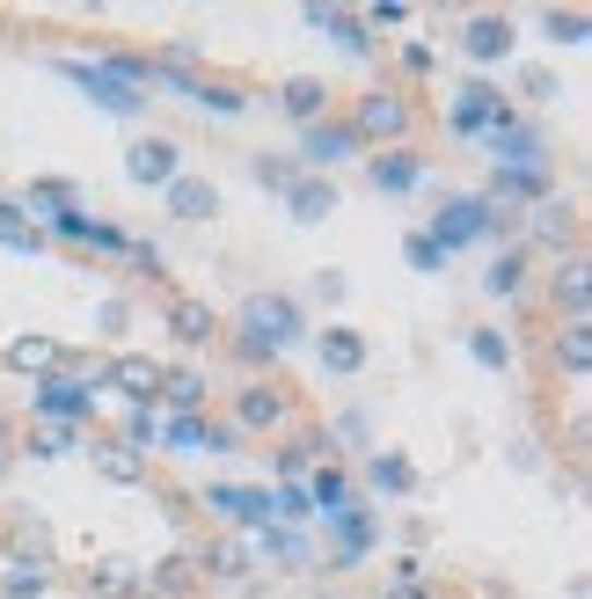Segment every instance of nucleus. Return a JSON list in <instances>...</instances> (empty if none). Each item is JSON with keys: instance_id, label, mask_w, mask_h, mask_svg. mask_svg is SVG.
<instances>
[{"instance_id": "1", "label": "nucleus", "mask_w": 592, "mask_h": 599, "mask_svg": "<svg viewBox=\"0 0 592 599\" xmlns=\"http://www.w3.org/2000/svg\"><path fill=\"white\" fill-rule=\"evenodd\" d=\"M242 322H249V351H264V359H271L278 344L300 336V308L286 300V292H256V300L242 308Z\"/></svg>"}, {"instance_id": "2", "label": "nucleus", "mask_w": 592, "mask_h": 599, "mask_svg": "<svg viewBox=\"0 0 592 599\" xmlns=\"http://www.w3.org/2000/svg\"><path fill=\"white\" fill-rule=\"evenodd\" d=\"M67 81H81V88H88V96L102 103V110H118V118H132V110H140V88H132V81H124L118 67H88V59H67Z\"/></svg>"}, {"instance_id": "3", "label": "nucleus", "mask_w": 592, "mask_h": 599, "mask_svg": "<svg viewBox=\"0 0 592 599\" xmlns=\"http://www.w3.org/2000/svg\"><path fill=\"white\" fill-rule=\"evenodd\" d=\"M542 154H548V146H542L534 124H512V118L491 124V161L497 168H542Z\"/></svg>"}, {"instance_id": "4", "label": "nucleus", "mask_w": 592, "mask_h": 599, "mask_svg": "<svg viewBox=\"0 0 592 599\" xmlns=\"http://www.w3.org/2000/svg\"><path fill=\"white\" fill-rule=\"evenodd\" d=\"M205 504L220 512V519H234V527H271L278 519V504H271V490H205Z\"/></svg>"}, {"instance_id": "5", "label": "nucleus", "mask_w": 592, "mask_h": 599, "mask_svg": "<svg viewBox=\"0 0 592 599\" xmlns=\"http://www.w3.org/2000/svg\"><path fill=\"white\" fill-rule=\"evenodd\" d=\"M359 154V132L351 124H307V140H300V161L307 168H337Z\"/></svg>"}, {"instance_id": "6", "label": "nucleus", "mask_w": 592, "mask_h": 599, "mask_svg": "<svg viewBox=\"0 0 592 599\" xmlns=\"http://www.w3.org/2000/svg\"><path fill=\"white\" fill-rule=\"evenodd\" d=\"M176 168H183V161H176L169 140H140L132 154H124V176H132V183H154V191H169Z\"/></svg>"}, {"instance_id": "7", "label": "nucleus", "mask_w": 592, "mask_h": 599, "mask_svg": "<svg viewBox=\"0 0 592 599\" xmlns=\"http://www.w3.org/2000/svg\"><path fill=\"white\" fill-rule=\"evenodd\" d=\"M351 132H359V140H373V132H380V140H402V132H410V110L395 96H366L359 118H351Z\"/></svg>"}, {"instance_id": "8", "label": "nucleus", "mask_w": 592, "mask_h": 599, "mask_svg": "<svg viewBox=\"0 0 592 599\" xmlns=\"http://www.w3.org/2000/svg\"><path fill=\"white\" fill-rule=\"evenodd\" d=\"M169 446H176V454H227V446H234V432L205 424V417H176V424H169Z\"/></svg>"}, {"instance_id": "9", "label": "nucleus", "mask_w": 592, "mask_h": 599, "mask_svg": "<svg viewBox=\"0 0 592 599\" xmlns=\"http://www.w3.org/2000/svg\"><path fill=\"white\" fill-rule=\"evenodd\" d=\"M454 124H461V132H491V124H505V103L475 81V88H461V103H454Z\"/></svg>"}, {"instance_id": "10", "label": "nucleus", "mask_w": 592, "mask_h": 599, "mask_svg": "<svg viewBox=\"0 0 592 599\" xmlns=\"http://www.w3.org/2000/svg\"><path fill=\"white\" fill-rule=\"evenodd\" d=\"M169 213L176 219H213V213H220V191H213V183H197V176H176V183H169Z\"/></svg>"}, {"instance_id": "11", "label": "nucleus", "mask_w": 592, "mask_h": 599, "mask_svg": "<svg viewBox=\"0 0 592 599\" xmlns=\"http://www.w3.org/2000/svg\"><path fill=\"white\" fill-rule=\"evenodd\" d=\"M96 476L102 482H147V454L124 446V439H110V446H96Z\"/></svg>"}, {"instance_id": "12", "label": "nucleus", "mask_w": 592, "mask_h": 599, "mask_svg": "<svg viewBox=\"0 0 592 599\" xmlns=\"http://www.w3.org/2000/svg\"><path fill=\"white\" fill-rule=\"evenodd\" d=\"M366 541H373V519L359 504H345V512H337V571H351V563L366 555Z\"/></svg>"}, {"instance_id": "13", "label": "nucleus", "mask_w": 592, "mask_h": 599, "mask_svg": "<svg viewBox=\"0 0 592 599\" xmlns=\"http://www.w3.org/2000/svg\"><path fill=\"white\" fill-rule=\"evenodd\" d=\"M461 45H469V59H505V51H512V23H505V15H475Z\"/></svg>"}, {"instance_id": "14", "label": "nucleus", "mask_w": 592, "mask_h": 599, "mask_svg": "<svg viewBox=\"0 0 592 599\" xmlns=\"http://www.w3.org/2000/svg\"><path fill=\"white\" fill-rule=\"evenodd\" d=\"M110 381H118L132 403H154V395H161V366H154V359H118V366H110Z\"/></svg>"}, {"instance_id": "15", "label": "nucleus", "mask_w": 592, "mask_h": 599, "mask_svg": "<svg viewBox=\"0 0 592 599\" xmlns=\"http://www.w3.org/2000/svg\"><path fill=\"white\" fill-rule=\"evenodd\" d=\"M286 118H300V124H322V110H329V88H322V81H307V73H300V81H286Z\"/></svg>"}, {"instance_id": "16", "label": "nucleus", "mask_w": 592, "mask_h": 599, "mask_svg": "<svg viewBox=\"0 0 592 599\" xmlns=\"http://www.w3.org/2000/svg\"><path fill=\"white\" fill-rule=\"evenodd\" d=\"M322 366H329V373H359V366H366V344L351 330H322Z\"/></svg>"}, {"instance_id": "17", "label": "nucleus", "mask_w": 592, "mask_h": 599, "mask_svg": "<svg viewBox=\"0 0 592 599\" xmlns=\"http://www.w3.org/2000/svg\"><path fill=\"white\" fill-rule=\"evenodd\" d=\"M542 191H548L542 168H497L491 176V205H505V197H542Z\"/></svg>"}, {"instance_id": "18", "label": "nucleus", "mask_w": 592, "mask_h": 599, "mask_svg": "<svg viewBox=\"0 0 592 599\" xmlns=\"http://www.w3.org/2000/svg\"><path fill=\"white\" fill-rule=\"evenodd\" d=\"M37 409H51V417H88V387H74V381H45V387H37Z\"/></svg>"}, {"instance_id": "19", "label": "nucleus", "mask_w": 592, "mask_h": 599, "mask_svg": "<svg viewBox=\"0 0 592 599\" xmlns=\"http://www.w3.org/2000/svg\"><path fill=\"white\" fill-rule=\"evenodd\" d=\"M286 197H293V219H307V227L337 213V191H329V183H293Z\"/></svg>"}, {"instance_id": "20", "label": "nucleus", "mask_w": 592, "mask_h": 599, "mask_svg": "<svg viewBox=\"0 0 592 599\" xmlns=\"http://www.w3.org/2000/svg\"><path fill=\"white\" fill-rule=\"evenodd\" d=\"M8 366L45 373V366H59V344H51V336H15V344H8Z\"/></svg>"}, {"instance_id": "21", "label": "nucleus", "mask_w": 592, "mask_h": 599, "mask_svg": "<svg viewBox=\"0 0 592 599\" xmlns=\"http://www.w3.org/2000/svg\"><path fill=\"white\" fill-rule=\"evenodd\" d=\"M585 292H592V278H585V264L570 256V264L556 271V300H564V308H570V322H585Z\"/></svg>"}, {"instance_id": "22", "label": "nucleus", "mask_w": 592, "mask_h": 599, "mask_svg": "<svg viewBox=\"0 0 592 599\" xmlns=\"http://www.w3.org/2000/svg\"><path fill=\"white\" fill-rule=\"evenodd\" d=\"M410 183H418V161L410 154H380L373 161V191H410Z\"/></svg>"}, {"instance_id": "23", "label": "nucleus", "mask_w": 592, "mask_h": 599, "mask_svg": "<svg viewBox=\"0 0 592 599\" xmlns=\"http://www.w3.org/2000/svg\"><path fill=\"white\" fill-rule=\"evenodd\" d=\"M169 330L183 336V344H205V336H213V314L197 308V300H176V308H169Z\"/></svg>"}, {"instance_id": "24", "label": "nucleus", "mask_w": 592, "mask_h": 599, "mask_svg": "<svg viewBox=\"0 0 592 599\" xmlns=\"http://www.w3.org/2000/svg\"><path fill=\"white\" fill-rule=\"evenodd\" d=\"M278 417H286V403H278L271 387H249V395H242V424H256V432H271Z\"/></svg>"}, {"instance_id": "25", "label": "nucleus", "mask_w": 592, "mask_h": 599, "mask_svg": "<svg viewBox=\"0 0 592 599\" xmlns=\"http://www.w3.org/2000/svg\"><path fill=\"white\" fill-rule=\"evenodd\" d=\"M88 585H96V592H102V599H124V592H140V577L124 571L118 555H110V563H96V571H88Z\"/></svg>"}, {"instance_id": "26", "label": "nucleus", "mask_w": 592, "mask_h": 599, "mask_svg": "<svg viewBox=\"0 0 592 599\" xmlns=\"http://www.w3.org/2000/svg\"><path fill=\"white\" fill-rule=\"evenodd\" d=\"M191 103H197V110H220V118H234V110H242V88H227V81H197Z\"/></svg>"}, {"instance_id": "27", "label": "nucleus", "mask_w": 592, "mask_h": 599, "mask_svg": "<svg viewBox=\"0 0 592 599\" xmlns=\"http://www.w3.org/2000/svg\"><path fill=\"white\" fill-rule=\"evenodd\" d=\"M542 29H548V37H556V45H585V15H578V8H548V15H542Z\"/></svg>"}, {"instance_id": "28", "label": "nucleus", "mask_w": 592, "mask_h": 599, "mask_svg": "<svg viewBox=\"0 0 592 599\" xmlns=\"http://www.w3.org/2000/svg\"><path fill=\"white\" fill-rule=\"evenodd\" d=\"M161 387H169V403L183 409V417H197V403H205V381H197V373H161Z\"/></svg>"}, {"instance_id": "29", "label": "nucleus", "mask_w": 592, "mask_h": 599, "mask_svg": "<svg viewBox=\"0 0 592 599\" xmlns=\"http://www.w3.org/2000/svg\"><path fill=\"white\" fill-rule=\"evenodd\" d=\"M147 592H169V599H183V592H191V563H183V555H169V563H161V571L147 577Z\"/></svg>"}, {"instance_id": "30", "label": "nucleus", "mask_w": 592, "mask_h": 599, "mask_svg": "<svg viewBox=\"0 0 592 599\" xmlns=\"http://www.w3.org/2000/svg\"><path fill=\"white\" fill-rule=\"evenodd\" d=\"M519 278H527V256H497V264L483 271V286H491L497 300H505V292H519Z\"/></svg>"}, {"instance_id": "31", "label": "nucleus", "mask_w": 592, "mask_h": 599, "mask_svg": "<svg viewBox=\"0 0 592 599\" xmlns=\"http://www.w3.org/2000/svg\"><path fill=\"white\" fill-rule=\"evenodd\" d=\"M29 205H37V213H74V183H29Z\"/></svg>"}, {"instance_id": "32", "label": "nucleus", "mask_w": 592, "mask_h": 599, "mask_svg": "<svg viewBox=\"0 0 592 599\" xmlns=\"http://www.w3.org/2000/svg\"><path fill=\"white\" fill-rule=\"evenodd\" d=\"M556 351H564V366H570V373H585V366H592V336H585V322H570Z\"/></svg>"}, {"instance_id": "33", "label": "nucleus", "mask_w": 592, "mask_h": 599, "mask_svg": "<svg viewBox=\"0 0 592 599\" xmlns=\"http://www.w3.org/2000/svg\"><path fill=\"white\" fill-rule=\"evenodd\" d=\"M0 241H8V249H37V227H29L15 205H0Z\"/></svg>"}, {"instance_id": "34", "label": "nucleus", "mask_w": 592, "mask_h": 599, "mask_svg": "<svg viewBox=\"0 0 592 599\" xmlns=\"http://www.w3.org/2000/svg\"><path fill=\"white\" fill-rule=\"evenodd\" d=\"M402 256H410L418 271H446V249L432 235H410V241H402Z\"/></svg>"}, {"instance_id": "35", "label": "nucleus", "mask_w": 592, "mask_h": 599, "mask_svg": "<svg viewBox=\"0 0 592 599\" xmlns=\"http://www.w3.org/2000/svg\"><path fill=\"white\" fill-rule=\"evenodd\" d=\"M256 183H264V191H293L300 176H293V161H271V154H256Z\"/></svg>"}, {"instance_id": "36", "label": "nucleus", "mask_w": 592, "mask_h": 599, "mask_svg": "<svg viewBox=\"0 0 592 599\" xmlns=\"http://www.w3.org/2000/svg\"><path fill=\"white\" fill-rule=\"evenodd\" d=\"M534 227H542V241H570V235H578L570 205H542V219H534Z\"/></svg>"}, {"instance_id": "37", "label": "nucleus", "mask_w": 592, "mask_h": 599, "mask_svg": "<svg viewBox=\"0 0 592 599\" xmlns=\"http://www.w3.org/2000/svg\"><path fill=\"white\" fill-rule=\"evenodd\" d=\"M249 571V541H220L213 549V577H242Z\"/></svg>"}, {"instance_id": "38", "label": "nucleus", "mask_w": 592, "mask_h": 599, "mask_svg": "<svg viewBox=\"0 0 592 599\" xmlns=\"http://www.w3.org/2000/svg\"><path fill=\"white\" fill-rule=\"evenodd\" d=\"M264 549H271L278 563H307V541H300V534H278V527H264Z\"/></svg>"}, {"instance_id": "39", "label": "nucleus", "mask_w": 592, "mask_h": 599, "mask_svg": "<svg viewBox=\"0 0 592 599\" xmlns=\"http://www.w3.org/2000/svg\"><path fill=\"white\" fill-rule=\"evenodd\" d=\"M469 351H475L483 366H505V359H512V344H505V336H491V330H475V336H469Z\"/></svg>"}, {"instance_id": "40", "label": "nucleus", "mask_w": 592, "mask_h": 599, "mask_svg": "<svg viewBox=\"0 0 592 599\" xmlns=\"http://www.w3.org/2000/svg\"><path fill=\"white\" fill-rule=\"evenodd\" d=\"M373 482H380V490H410V482H418V476H410V460H373Z\"/></svg>"}, {"instance_id": "41", "label": "nucleus", "mask_w": 592, "mask_h": 599, "mask_svg": "<svg viewBox=\"0 0 592 599\" xmlns=\"http://www.w3.org/2000/svg\"><path fill=\"white\" fill-rule=\"evenodd\" d=\"M8 592H15V599H37V592H45V571H15V577H8Z\"/></svg>"}, {"instance_id": "42", "label": "nucleus", "mask_w": 592, "mask_h": 599, "mask_svg": "<svg viewBox=\"0 0 592 599\" xmlns=\"http://www.w3.org/2000/svg\"><path fill=\"white\" fill-rule=\"evenodd\" d=\"M388 599H424V592H418V585H402V592H388Z\"/></svg>"}]
</instances>
